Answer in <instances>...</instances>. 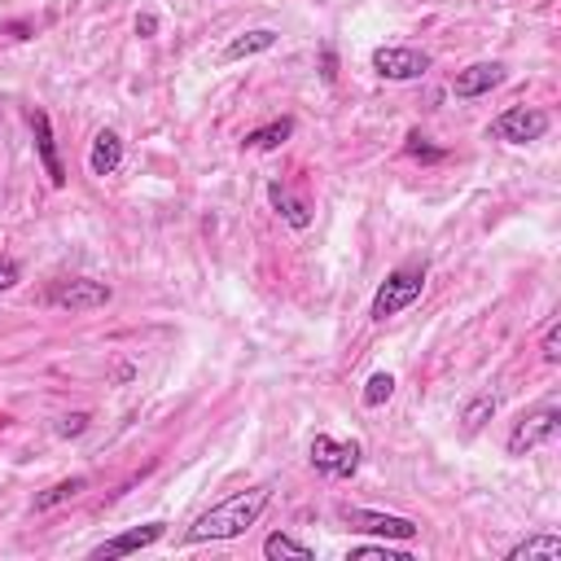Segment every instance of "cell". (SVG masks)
Masks as SVG:
<instances>
[{"mask_svg":"<svg viewBox=\"0 0 561 561\" xmlns=\"http://www.w3.org/2000/svg\"><path fill=\"white\" fill-rule=\"evenodd\" d=\"M268 500H272L268 487H246V492H238V496H229V500L211 505V509L184 531V544H219V539L246 535V531L264 518Z\"/></svg>","mask_w":561,"mask_h":561,"instance_id":"6da1fadb","label":"cell"},{"mask_svg":"<svg viewBox=\"0 0 561 561\" xmlns=\"http://www.w3.org/2000/svg\"><path fill=\"white\" fill-rule=\"evenodd\" d=\"M421 290H425V264H404V268H395V272H391L382 285H378L369 316H373L378 324H386L391 316L408 311V307L421 298Z\"/></svg>","mask_w":561,"mask_h":561,"instance_id":"7a4b0ae2","label":"cell"},{"mask_svg":"<svg viewBox=\"0 0 561 561\" xmlns=\"http://www.w3.org/2000/svg\"><path fill=\"white\" fill-rule=\"evenodd\" d=\"M557 430H561V408H557V399L535 404V408L522 412V417L513 421V430H509V443H505L509 457H526V452H535V447L552 443Z\"/></svg>","mask_w":561,"mask_h":561,"instance_id":"3957f363","label":"cell"},{"mask_svg":"<svg viewBox=\"0 0 561 561\" xmlns=\"http://www.w3.org/2000/svg\"><path fill=\"white\" fill-rule=\"evenodd\" d=\"M548 128H552V119L544 115L539 105H509L505 115L492 119L487 137H496V141H505V145H531V141H544Z\"/></svg>","mask_w":561,"mask_h":561,"instance_id":"277c9868","label":"cell"},{"mask_svg":"<svg viewBox=\"0 0 561 561\" xmlns=\"http://www.w3.org/2000/svg\"><path fill=\"white\" fill-rule=\"evenodd\" d=\"M110 298H115V294H110V285L92 281V277H58L44 290V303L58 307V311H97Z\"/></svg>","mask_w":561,"mask_h":561,"instance_id":"5b68a950","label":"cell"},{"mask_svg":"<svg viewBox=\"0 0 561 561\" xmlns=\"http://www.w3.org/2000/svg\"><path fill=\"white\" fill-rule=\"evenodd\" d=\"M360 457L365 447L356 438H329V434L311 438V470L324 479H352L360 470Z\"/></svg>","mask_w":561,"mask_h":561,"instance_id":"8992f818","label":"cell"},{"mask_svg":"<svg viewBox=\"0 0 561 561\" xmlns=\"http://www.w3.org/2000/svg\"><path fill=\"white\" fill-rule=\"evenodd\" d=\"M339 518L347 522V531H365V535H382V539H399V544H408V539H417V522L412 518H399V513H378V509H339Z\"/></svg>","mask_w":561,"mask_h":561,"instance_id":"52a82bcc","label":"cell"},{"mask_svg":"<svg viewBox=\"0 0 561 561\" xmlns=\"http://www.w3.org/2000/svg\"><path fill=\"white\" fill-rule=\"evenodd\" d=\"M425 71H430V53H421V49H408V44H382V49H373V75H382L391 84L421 79Z\"/></svg>","mask_w":561,"mask_h":561,"instance_id":"ba28073f","label":"cell"},{"mask_svg":"<svg viewBox=\"0 0 561 561\" xmlns=\"http://www.w3.org/2000/svg\"><path fill=\"white\" fill-rule=\"evenodd\" d=\"M163 535H167V522H145V526H137V531H124V535H115V539L97 544V548H92V557H97V561H115V557H128V552L154 548Z\"/></svg>","mask_w":561,"mask_h":561,"instance_id":"9c48e42d","label":"cell"},{"mask_svg":"<svg viewBox=\"0 0 561 561\" xmlns=\"http://www.w3.org/2000/svg\"><path fill=\"white\" fill-rule=\"evenodd\" d=\"M505 79H509V71H505L500 62H474V66L457 71L452 92H457V97H466V101H474V97H487L492 88H500Z\"/></svg>","mask_w":561,"mask_h":561,"instance_id":"30bf717a","label":"cell"},{"mask_svg":"<svg viewBox=\"0 0 561 561\" xmlns=\"http://www.w3.org/2000/svg\"><path fill=\"white\" fill-rule=\"evenodd\" d=\"M27 119H31V132H36V154H40V163H44V176H49V184H53V189H62V184H66V167H62V158H58L53 124H49L44 110H31Z\"/></svg>","mask_w":561,"mask_h":561,"instance_id":"8fae6325","label":"cell"},{"mask_svg":"<svg viewBox=\"0 0 561 561\" xmlns=\"http://www.w3.org/2000/svg\"><path fill=\"white\" fill-rule=\"evenodd\" d=\"M124 167V137L115 128H101L92 137V154H88V171L92 176H115Z\"/></svg>","mask_w":561,"mask_h":561,"instance_id":"7c38bea8","label":"cell"},{"mask_svg":"<svg viewBox=\"0 0 561 561\" xmlns=\"http://www.w3.org/2000/svg\"><path fill=\"white\" fill-rule=\"evenodd\" d=\"M509 561H535V557H544V561H557L561 557V539L552 535V531H539V535H526V539H518L509 552H505Z\"/></svg>","mask_w":561,"mask_h":561,"instance_id":"4fadbf2b","label":"cell"},{"mask_svg":"<svg viewBox=\"0 0 561 561\" xmlns=\"http://www.w3.org/2000/svg\"><path fill=\"white\" fill-rule=\"evenodd\" d=\"M277 31L272 27H259V31H246V36H238L229 49H224V62H242V58H259V53H268V49H277Z\"/></svg>","mask_w":561,"mask_h":561,"instance_id":"5bb4252c","label":"cell"},{"mask_svg":"<svg viewBox=\"0 0 561 561\" xmlns=\"http://www.w3.org/2000/svg\"><path fill=\"white\" fill-rule=\"evenodd\" d=\"M268 197H272L277 215L290 224V229H307V224H311V206H307L303 197H294L285 184H272V189H268Z\"/></svg>","mask_w":561,"mask_h":561,"instance_id":"9a60e30c","label":"cell"},{"mask_svg":"<svg viewBox=\"0 0 561 561\" xmlns=\"http://www.w3.org/2000/svg\"><path fill=\"white\" fill-rule=\"evenodd\" d=\"M290 137H294V119H272V124H264V128L246 132V150L272 154V150H281V145H285Z\"/></svg>","mask_w":561,"mask_h":561,"instance_id":"2e32d148","label":"cell"},{"mask_svg":"<svg viewBox=\"0 0 561 561\" xmlns=\"http://www.w3.org/2000/svg\"><path fill=\"white\" fill-rule=\"evenodd\" d=\"M496 412H500V399H496L492 391H479V395L466 399V408H461V430H466V434H479Z\"/></svg>","mask_w":561,"mask_h":561,"instance_id":"e0dca14e","label":"cell"},{"mask_svg":"<svg viewBox=\"0 0 561 561\" xmlns=\"http://www.w3.org/2000/svg\"><path fill=\"white\" fill-rule=\"evenodd\" d=\"M264 557H268V561H311L316 552H311L307 544H298L294 535H285V531H272V535L264 539Z\"/></svg>","mask_w":561,"mask_h":561,"instance_id":"ac0fdd59","label":"cell"},{"mask_svg":"<svg viewBox=\"0 0 561 561\" xmlns=\"http://www.w3.org/2000/svg\"><path fill=\"white\" fill-rule=\"evenodd\" d=\"M84 492H88V479H84V474L62 479V483H53L49 492L36 496V513H49V509H58V505H66V500H75V496H84Z\"/></svg>","mask_w":561,"mask_h":561,"instance_id":"d6986e66","label":"cell"},{"mask_svg":"<svg viewBox=\"0 0 561 561\" xmlns=\"http://www.w3.org/2000/svg\"><path fill=\"white\" fill-rule=\"evenodd\" d=\"M391 395H395V378H391V373H373V378L365 382V395H360V399H365V408H382Z\"/></svg>","mask_w":561,"mask_h":561,"instance_id":"ffe728a7","label":"cell"},{"mask_svg":"<svg viewBox=\"0 0 561 561\" xmlns=\"http://www.w3.org/2000/svg\"><path fill=\"white\" fill-rule=\"evenodd\" d=\"M539 352H544V365H561V320H548Z\"/></svg>","mask_w":561,"mask_h":561,"instance_id":"44dd1931","label":"cell"},{"mask_svg":"<svg viewBox=\"0 0 561 561\" xmlns=\"http://www.w3.org/2000/svg\"><path fill=\"white\" fill-rule=\"evenodd\" d=\"M412 158H421V163H438V158H447V150H434V145H425V137L421 132H408V145H404Z\"/></svg>","mask_w":561,"mask_h":561,"instance_id":"7402d4cb","label":"cell"},{"mask_svg":"<svg viewBox=\"0 0 561 561\" xmlns=\"http://www.w3.org/2000/svg\"><path fill=\"white\" fill-rule=\"evenodd\" d=\"M365 557H378V561H408L404 552L386 548V544H365V548H352V561H365Z\"/></svg>","mask_w":561,"mask_h":561,"instance_id":"603a6c76","label":"cell"},{"mask_svg":"<svg viewBox=\"0 0 561 561\" xmlns=\"http://www.w3.org/2000/svg\"><path fill=\"white\" fill-rule=\"evenodd\" d=\"M23 281V268H18V259L14 255H0V294L5 290H14Z\"/></svg>","mask_w":561,"mask_h":561,"instance_id":"cb8c5ba5","label":"cell"},{"mask_svg":"<svg viewBox=\"0 0 561 561\" xmlns=\"http://www.w3.org/2000/svg\"><path fill=\"white\" fill-rule=\"evenodd\" d=\"M88 421H92L88 412H71V417L58 421V434H62V438H79V434L88 430Z\"/></svg>","mask_w":561,"mask_h":561,"instance_id":"d4e9b609","label":"cell"},{"mask_svg":"<svg viewBox=\"0 0 561 561\" xmlns=\"http://www.w3.org/2000/svg\"><path fill=\"white\" fill-rule=\"evenodd\" d=\"M320 75H324V84L339 79V58H333V49H329V44H324V53H320Z\"/></svg>","mask_w":561,"mask_h":561,"instance_id":"484cf974","label":"cell"},{"mask_svg":"<svg viewBox=\"0 0 561 561\" xmlns=\"http://www.w3.org/2000/svg\"><path fill=\"white\" fill-rule=\"evenodd\" d=\"M154 31H158V18L154 14H141L137 18V36H154Z\"/></svg>","mask_w":561,"mask_h":561,"instance_id":"4316f807","label":"cell"}]
</instances>
